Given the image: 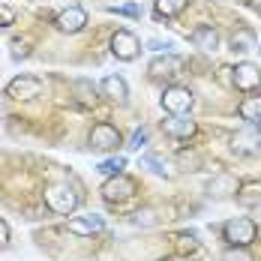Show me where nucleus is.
Wrapping results in <instances>:
<instances>
[{
  "instance_id": "nucleus-1",
  "label": "nucleus",
  "mask_w": 261,
  "mask_h": 261,
  "mask_svg": "<svg viewBox=\"0 0 261 261\" xmlns=\"http://www.w3.org/2000/svg\"><path fill=\"white\" fill-rule=\"evenodd\" d=\"M42 195H45L48 210H54V213H72L79 207V192L69 183H51V186H45Z\"/></svg>"
},
{
  "instance_id": "nucleus-2",
  "label": "nucleus",
  "mask_w": 261,
  "mask_h": 261,
  "mask_svg": "<svg viewBox=\"0 0 261 261\" xmlns=\"http://www.w3.org/2000/svg\"><path fill=\"white\" fill-rule=\"evenodd\" d=\"M132 195H135V180L126 177V174H111L102 183V198L111 201V204H120V201H126Z\"/></svg>"
},
{
  "instance_id": "nucleus-3",
  "label": "nucleus",
  "mask_w": 261,
  "mask_h": 261,
  "mask_svg": "<svg viewBox=\"0 0 261 261\" xmlns=\"http://www.w3.org/2000/svg\"><path fill=\"white\" fill-rule=\"evenodd\" d=\"M225 240L231 246H249L255 240V222L246 216H237L231 222H225Z\"/></svg>"
},
{
  "instance_id": "nucleus-4",
  "label": "nucleus",
  "mask_w": 261,
  "mask_h": 261,
  "mask_svg": "<svg viewBox=\"0 0 261 261\" xmlns=\"http://www.w3.org/2000/svg\"><path fill=\"white\" fill-rule=\"evenodd\" d=\"M231 147H234V153H243V156L261 153V129L255 126V123L243 126L240 132H234V138H231Z\"/></svg>"
},
{
  "instance_id": "nucleus-5",
  "label": "nucleus",
  "mask_w": 261,
  "mask_h": 261,
  "mask_svg": "<svg viewBox=\"0 0 261 261\" xmlns=\"http://www.w3.org/2000/svg\"><path fill=\"white\" fill-rule=\"evenodd\" d=\"M192 102H195V96H192L189 87H168L162 93V108L168 114H186L192 108Z\"/></svg>"
},
{
  "instance_id": "nucleus-6",
  "label": "nucleus",
  "mask_w": 261,
  "mask_h": 261,
  "mask_svg": "<svg viewBox=\"0 0 261 261\" xmlns=\"http://www.w3.org/2000/svg\"><path fill=\"white\" fill-rule=\"evenodd\" d=\"M39 90H42V84L33 75H18V79H12L6 84V96L9 99H33V96H39Z\"/></svg>"
},
{
  "instance_id": "nucleus-7",
  "label": "nucleus",
  "mask_w": 261,
  "mask_h": 261,
  "mask_svg": "<svg viewBox=\"0 0 261 261\" xmlns=\"http://www.w3.org/2000/svg\"><path fill=\"white\" fill-rule=\"evenodd\" d=\"M138 39L132 36L129 30H117L114 36H111V54L117 57V60H135L138 57Z\"/></svg>"
},
{
  "instance_id": "nucleus-8",
  "label": "nucleus",
  "mask_w": 261,
  "mask_h": 261,
  "mask_svg": "<svg viewBox=\"0 0 261 261\" xmlns=\"http://www.w3.org/2000/svg\"><path fill=\"white\" fill-rule=\"evenodd\" d=\"M57 30L60 33H79V30H84V24H87V12L81 9V6H66L60 15H57Z\"/></svg>"
},
{
  "instance_id": "nucleus-9",
  "label": "nucleus",
  "mask_w": 261,
  "mask_h": 261,
  "mask_svg": "<svg viewBox=\"0 0 261 261\" xmlns=\"http://www.w3.org/2000/svg\"><path fill=\"white\" fill-rule=\"evenodd\" d=\"M117 144H120V132L111 123L93 126V132H90V147L93 150H117Z\"/></svg>"
},
{
  "instance_id": "nucleus-10",
  "label": "nucleus",
  "mask_w": 261,
  "mask_h": 261,
  "mask_svg": "<svg viewBox=\"0 0 261 261\" xmlns=\"http://www.w3.org/2000/svg\"><path fill=\"white\" fill-rule=\"evenodd\" d=\"M234 84L240 90H255V87H261V69L255 63H237Z\"/></svg>"
},
{
  "instance_id": "nucleus-11",
  "label": "nucleus",
  "mask_w": 261,
  "mask_h": 261,
  "mask_svg": "<svg viewBox=\"0 0 261 261\" xmlns=\"http://www.w3.org/2000/svg\"><path fill=\"white\" fill-rule=\"evenodd\" d=\"M102 225H105V219L99 213H90V216H81V219H69V231L79 237L96 234V231H102Z\"/></svg>"
},
{
  "instance_id": "nucleus-12",
  "label": "nucleus",
  "mask_w": 261,
  "mask_h": 261,
  "mask_svg": "<svg viewBox=\"0 0 261 261\" xmlns=\"http://www.w3.org/2000/svg\"><path fill=\"white\" fill-rule=\"evenodd\" d=\"M207 195L210 198H228V195H237V180L231 177V174H216V177L207 183Z\"/></svg>"
},
{
  "instance_id": "nucleus-13",
  "label": "nucleus",
  "mask_w": 261,
  "mask_h": 261,
  "mask_svg": "<svg viewBox=\"0 0 261 261\" xmlns=\"http://www.w3.org/2000/svg\"><path fill=\"white\" fill-rule=\"evenodd\" d=\"M99 90H102V96L114 99V102H126V96H129L126 81L120 79V75H105L102 84H99Z\"/></svg>"
},
{
  "instance_id": "nucleus-14",
  "label": "nucleus",
  "mask_w": 261,
  "mask_h": 261,
  "mask_svg": "<svg viewBox=\"0 0 261 261\" xmlns=\"http://www.w3.org/2000/svg\"><path fill=\"white\" fill-rule=\"evenodd\" d=\"M168 135H174V138H192L195 135V120H189L186 114H174L171 120H165L162 123Z\"/></svg>"
},
{
  "instance_id": "nucleus-15",
  "label": "nucleus",
  "mask_w": 261,
  "mask_h": 261,
  "mask_svg": "<svg viewBox=\"0 0 261 261\" xmlns=\"http://www.w3.org/2000/svg\"><path fill=\"white\" fill-rule=\"evenodd\" d=\"M192 42H195L201 51H216V45H219V33H216L210 24H198L195 30H192Z\"/></svg>"
},
{
  "instance_id": "nucleus-16",
  "label": "nucleus",
  "mask_w": 261,
  "mask_h": 261,
  "mask_svg": "<svg viewBox=\"0 0 261 261\" xmlns=\"http://www.w3.org/2000/svg\"><path fill=\"white\" fill-rule=\"evenodd\" d=\"M255 45H258V36H255L249 27H240V30H234V36H231V51L246 54V51H252Z\"/></svg>"
},
{
  "instance_id": "nucleus-17",
  "label": "nucleus",
  "mask_w": 261,
  "mask_h": 261,
  "mask_svg": "<svg viewBox=\"0 0 261 261\" xmlns=\"http://www.w3.org/2000/svg\"><path fill=\"white\" fill-rule=\"evenodd\" d=\"M150 75H153V79H171V75H177V57H174V54L156 57V60L150 63Z\"/></svg>"
},
{
  "instance_id": "nucleus-18",
  "label": "nucleus",
  "mask_w": 261,
  "mask_h": 261,
  "mask_svg": "<svg viewBox=\"0 0 261 261\" xmlns=\"http://www.w3.org/2000/svg\"><path fill=\"white\" fill-rule=\"evenodd\" d=\"M240 117L246 123H261V96H246L240 102Z\"/></svg>"
},
{
  "instance_id": "nucleus-19",
  "label": "nucleus",
  "mask_w": 261,
  "mask_h": 261,
  "mask_svg": "<svg viewBox=\"0 0 261 261\" xmlns=\"http://www.w3.org/2000/svg\"><path fill=\"white\" fill-rule=\"evenodd\" d=\"M141 165H147V168H150L153 174H159V177H174L171 165H168L162 156H156V153H144V156H141Z\"/></svg>"
},
{
  "instance_id": "nucleus-20",
  "label": "nucleus",
  "mask_w": 261,
  "mask_h": 261,
  "mask_svg": "<svg viewBox=\"0 0 261 261\" xmlns=\"http://www.w3.org/2000/svg\"><path fill=\"white\" fill-rule=\"evenodd\" d=\"M189 0H156V15L159 18H174L186 9Z\"/></svg>"
},
{
  "instance_id": "nucleus-21",
  "label": "nucleus",
  "mask_w": 261,
  "mask_h": 261,
  "mask_svg": "<svg viewBox=\"0 0 261 261\" xmlns=\"http://www.w3.org/2000/svg\"><path fill=\"white\" fill-rule=\"evenodd\" d=\"M237 201L243 204V207H255L261 204V186H243V189H237Z\"/></svg>"
},
{
  "instance_id": "nucleus-22",
  "label": "nucleus",
  "mask_w": 261,
  "mask_h": 261,
  "mask_svg": "<svg viewBox=\"0 0 261 261\" xmlns=\"http://www.w3.org/2000/svg\"><path fill=\"white\" fill-rule=\"evenodd\" d=\"M123 168H126V159H123V156H114V159H105V162H99V168H96V171L111 177V174H123Z\"/></svg>"
},
{
  "instance_id": "nucleus-23",
  "label": "nucleus",
  "mask_w": 261,
  "mask_h": 261,
  "mask_svg": "<svg viewBox=\"0 0 261 261\" xmlns=\"http://www.w3.org/2000/svg\"><path fill=\"white\" fill-rule=\"evenodd\" d=\"M75 90H79V99H81L84 105H93V99H96V87H93L87 79H79V81H75Z\"/></svg>"
},
{
  "instance_id": "nucleus-24",
  "label": "nucleus",
  "mask_w": 261,
  "mask_h": 261,
  "mask_svg": "<svg viewBox=\"0 0 261 261\" xmlns=\"http://www.w3.org/2000/svg\"><path fill=\"white\" fill-rule=\"evenodd\" d=\"M222 261H252V255L246 252V246H231L228 252H222Z\"/></svg>"
},
{
  "instance_id": "nucleus-25",
  "label": "nucleus",
  "mask_w": 261,
  "mask_h": 261,
  "mask_svg": "<svg viewBox=\"0 0 261 261\" xmlns=\"http://www.w3.org/2000/svg\"><path fill=\"white\" fill-rule=\"evenodd\" d=\"M141 144H147V129H135L132 132V138H129V150H141Z\"/></svg>"
},
{
  "instance_id": "nucleus-26",
  "label": "nucleus",
  "mask_w": 261,
  "mask_h": 261,
  "mask_svg": "<svg viewBox=\"0 0 261 261\" xmlns=\"http://www.w3.org/2000/svg\"><path fill=\"white\" fill-rule=\"evenodd\" d=\"M27 54H30L27 39H12V60H21V57H27Z\"/></svg>"
},
{
  "instance_id": "nucleus-27",
  "label": "nucleus",
  "mask_w": 261,
  "mask_h": 261,
  "mask_svg": "<svg viewBox=\"0 0 261 261\" xmlns=\"http://www.w3.org/2000/svg\"><path fill=\"white\" fill-rule=\"evenodd\" d=\"M108 12H117V15H132V18H138V15H141V9H138L135 3H129V6H108Z\"/></svg>"
},
{
  "instance_id": "nucleus-28",
  "label": "nucleus",
  "mask_w": 261,
  "mask_h": 261,
  "mask_svg": "<svg viewBox=\"0 0 261 261\" xmlns=\"http://www.w3.org/2000/svg\"><path fill=\"white\" fill-rule=\"evenodd\" d=\"M156 219H153V210H138L135 213V225H153Z\"/></svg>"
},
{
  "instance_id": "nucleus-29",
  "label": "nucleus",
  "mask_w": 261,
  "mask_h": 261,
  "mask_svg": "<svg viewBox=\"0 0 261 261\" xmlns=\"http://www.w3.org/2000/svg\"><path fill=\"white\" fill-rule=\"evenodd\" d=\"M9 24H15V12L9 6H0V27H9Z\"/></svg>"
},
{
  "instance_id": "nucleus-30",
  "label": "nucleus",
  "mask_w": 261,
  "mask_h": 261,
  "mask_svg": "<svg viewBox=\"0 0 261 261\" xmlns=\"http://www.w3.org/2000/svg\"><path fill=\"white\" fill-rule=\"evenodd\" d=\"M147 48H150V51H165V54H171V48H174V45H171V42H162V39H150V42H147Z\"/></svg>"
},
{
  "instance_id": "nucleus-31",
  "label": "nucleus",
  "mask_w": 261,
  "mask_h": 261,
  "mask_svg": "<svg viewBox=\"0 0 261 261\" xmlns=\"http://www.w3.org/2000/svg\"><path fill=\"white\" fill-rule=\"evenodd\" d=\"M6 240H9V225L0 219V246H6Z\"/></svg>"
},
{
  "instance_id": "nucleus-32",
  "label": "nucleus",
  "mask_w": 261,
  "mask_h": 261,
  "mask_svg": "<svg viewBox=\"0 0 261 261\" xmlns=\"http://www.w3.org/2000/svg\"><path fill=\"white\" fill-rule=\"evenodd\" d=\"M159 261H171V258H159Z\"/></svg>"
}]
</instances>
